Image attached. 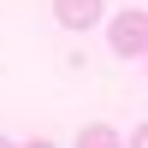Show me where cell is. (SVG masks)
Instances as JSON below:
<instances>
[{
    "label": "cell",
    "instance_id": "obj_4",
    "mask_svg": "<svg viewBox=\"0 0 148 148\" xmlns=\"http://www.w3.org/2000/svg\"><path fill=\"white\" fill-rule=\"evenodd\" d=\"M125 148H148V125H136V136H130Z\"/></svg>",
    "mask_w": 148,
    "mask_h": 148
},
{
    "label": "cell",
    "instance_id": "obj_3",
    "mask_svg": "<svg viewBox=\"0 0 148 148\" xmlns=\"http://www.w3.org/2000/svg\"><path fill=\"white\" fill-rule=\"evenodd\" d=\"M77 148H125V142H119L113 125H83L77 130Z\"/></svg>",
    "mask_w": 148,
    "mask_h": 148
},
{
    "label": "cell",
    "instance_id": "obj_5",
    "mask_svg": "<svg viewBox=\"0 0 148 148\" xmlns=\"http://www.w3.org/2000/svg\"><path fill=\"white\" fill-rule=\"evenodd\" d=\"M24 148H59V142H47V136H36V142H24Z\"/></svg>",
    "mask_w": 148,
    "mask_h": 148
},
{
    "label": "cell",
    "instance_id": "obj_1",
    "mask_svg": "<svg viewBox=\"0 0 148 148\" xmlns=\"http://www.w3.org/2000/svg\"><path fill=\"white\" fill-rule=\"evenodd\" d=\"M107 42H113V53L119 59H148V12H119L113 18V30H107Z\"/></svg>",
    "mask_w": 148,
    "mask_h": 148
},
{
    "label": "cell",
    "instance_id": "obj_6",
    "mask_svg": "<svg viewBox=\"0 0 148 148\" xmlns=\"http://www.w3.org/2000/svg\"><path fill=\"white\" fill-rule=\"evenodd\" d=\"M0 148H12V142H6V136H0Z\"/></svg>",
    "mask_w": 148,
    "mask_h": 148
},
{
    "label": "cell",
    "instance_id": "obj_2",
    "mask_svg": "<svg viewBox=\"0 0 148 148\" xmlns=\"http://www.w3.org/2000/svg\"><path fill=\"white\" fill-rule=\"evenodd\" d=\"M101 12H107V0H53V18L65 30H95Z\"/></svg>",
    "mask_w": 148,
    "mask_h": 148
}]
</instances>
